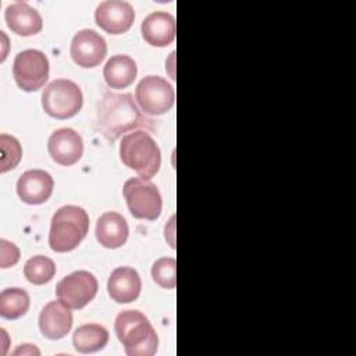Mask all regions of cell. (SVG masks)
<instances>
[{
	"label": "cell",
	"instance_id": "obj_1",
	"mask_svg": "<svg viewBox=\"0 0 356 356\" xmlns=\"http://www.w3.org/2000/svg\"><path fill=\"white\" fill-rule=\"evenodd\" d=\"M97 128L110 142L138 128L156 131L154 121L138 108L129 93L113 92H106L97 104Z\"/></svg>",
	"mask_w": 356,
	"mask_h": 356
},
{
	"label": "cell",
	"instance_id": "obj_2",
	"mask_svg": "<svg viewBox=\"0 0 356 356\" xmlns=\"http://www.w3.org/2000/svg\"><path fill=\"white\" fill-rule=\"evenodd\" d=\"M114 331L128 356H153L159 338L149 318L138 310H122L114 321Z\"/></svg>",
	"mask_w": 356,
	"mask_h": 356
},
{
	"label": "cell",
	"instance_id": "obj_3",
	"mask_svg": "<svg viewBox=\"0 0 356 356\" xmlns=\"http://www.w3.org/2000/svg\"><path fill=\"white\" fill-rule=\"evenodd\" d=\"M120 159L143 179L153 178L161 165L160 149L146 131H132L122 136Z\"/></svg>",
	"mask_w": 356,
	"mask_h": 356
},
{
	"label": "cell",
	"instance_id": "obj_4",
	"mask_svg": "<svg viewBox=\"0 0 356 356\" xmlns=\"http://www.w3.org/2000/svg\"><path fill=\"white\" fill-rule=\"evenodd\" d=\"M89 216L78 206H63L51 218L49 245L57 253L71 252L86 238Z\"/></svg>",
	"mask_w": 356,
	"mask_h": 356
},
{
	"label": "cell",
	"instance_id": "obj_5",
	"mask_svg": "<svg viewBox=\"0 0 356 356\" xmlns=\"http://www.w3.org/2000/svg\"><path fill=\"white\" fill-rule=\"evenodd\" d=\"M83 96L79 86L70 79L51 81L42 93V108L56 120H67L79 113Z\"/></svg>",
	"mask_w": 356,
	"mask_h": 356
},
{
	"label": "cell",
	"instance_id": "obj_6",
	"mask_svg": "<svg viewBox=\"0 0 356 356\" xmlns=\"http://www.w3.org/2000/svg\"><path fill=\"white\" fill-rule=\"evenodd\" d=\"M122 193L129 213L139 220L154 221L163 207L161 195L157 186L149 179L129 178L125 181Z\"/></svg>",
	"mask_w": 356,
	"mask_h": 356
},
{
	"label": "cell",
	"instance_id": "obj_7",
	"mask_svg": "<svg viewBox=\"0 0 356 356\" xmlns=\"http://www.w3.org/2000/svg\"><path fill=\"white\" fill-rule=\"evenodd\" d=\"M135 100L143 114L161 115L174 106L175 93L167 79L157 75H147L139 81L135 89Z\"/></svg>",
	"mask_w": 356,
	"mask_h": 356
},
{
	"label": "cell",
	"instance_id": "obj_8",
	"mask_svg": "<svg viewBox=\"0 0 356 356\" xmlns=\"http://www.w3.org/2000/svg\"><path fill=\"white\" fill-rule=\"evenodd\" d=\"M13 75L19 89L25 92L39 90L49 78V60L46 54L35 49L18 53L14 58Z\"/></svg>",
	"mask_w": 356,
	"mask_h": 356
},
{
	"label": "cell",
	"instance_id": "obj_9",
	"mask_svg": "<svg viewBox=\"0 0 356 356\" xmlns=\"http://www.w3.org/2000/svg\"><path fill=\"white\" fill-rule=\"evenodd\" d=\"M97 288V280L92 273L78 270L65 275L57 284L56 295L71 309H82L95 299Z\"/></svg>",
	"mask_w": 356,
	"mask_h": 356
},
{
	"label": "cell",
	"instance_id": "obj_10",
	"mask_svg": "<svg viewBox=\"0 0 356 356\" xmlns=\"http://www.w3.org/2000/svg\"><path fill=\"white\" fill-rule=\"evenodd\" d=\"M70 54L76 65L82 68H95L104 60L107 44L96 31L82 29L74 35Z\"/></svg>",
	"mask_w": 356,
	"mask_h": 356
},
{
	"label": "cell",
	"instance_id": "obj_11",
	"mask_svg": "<svg viewBox=\"0 0 356 356\" xmlns=\"http://www.w3.org/2000/svg\"><path fill=\"white\" fill-rule=\"evenodd\" d=\"M135 19L134 7L122 0L102 1L95 11V21L104 32L120 35L127 32Z\"/></svg>",
	"mask_w": 356,
	"mask_h": 356
},
{
	"label": "cell",
	"instance_id": "obj_12",
	"mask_svg": "<svg viewBox=\"0 0 356 356\" xmlns=\"http://www.w3.org/2000/svg\"><path fill=\"white\" fill-rule=\"evenodd\" d=\"M47 150L51 160L60 165L70 167L79 161L83 153L81 135L71 128L54 131L47 140Z\"/></svg>",
	"mask_w": 356,
	"mask_h": 356
},
{
	"label": "cell",
	"instance_id": "obj_13",
	"mask_svg": "<svg viewBox=\"0 0 356 356\" xmlns=\"http://www.w3.org/2000/svg\"><path fill=\"white\" fill-rule=\"evenodd\" d=\"M72 327V312L63 300L49 302L39 314V330L47 339L64 338Z\"/></svg>",
	"mask_w": 356,
	"mask_h": 356
},
{
	"label": "cell",
	"instance_id": "obj_14",
	"mask_svg": "<svg viewBox=\"0 0 356 356\" xmlns=\"http://www.w3.org/2000/svg\"><path fill=\"white\" fill-rule=\"evenodd\" d=\"M54 181L44 170H28L17 182V193L26 204H42L53 193Z\"/></svg>",
	"mask_w": 356,
	"mask_h": 356
},
{
	"label": "cell",
	"instance_id": "obj_15",
	"mask_svg": "<svg viewBox=\"0 0 356 356\" xmlns=\"http://www.w3.org/2000/svg\"><path fill=\"white\" fill-rule=\"evenodd\" d=\"M142 38L154 47H165L175 39V18L167 11H156L149 14L140 25Z\"/></svg>",
	"mask_w": 356,
	"mask_h": 356
},
{
	"label": "cell",
	"instance_id": "obj_16",
	"mask_svg": "<svg viewBox=\"0 0 356 356\" xmlns=\"http://www.w3.org/2000/svg\"><path fill=\"white\" fill-rule=\"evenodd\" d=\"M142 289V281L132 267H117L108 277L107 292L117 303H131L138 299Z\"/></svg>",
	"mask_w": 356,
	"mask_h": 356
},
{
	"label": "cell",
	"instance_id": "obj_17",
	"mask_svg": "<svg viewBox=\"0 0 356 356\" xmlns=\"http://www.w3.org/2000/svg\"><path fill=\"white\" fill-rule=\"evenodd\" d=\"M7 26L19 36H33L43 29V19L36 8L28 3L17 1L4 11Z\"/></svg>",
	"mask_w": 356,
	"mask_h": 356
},
{
	"label": "cell",
	"instance_id": "obj_18",
	"mask_svg": "<svg viewBox=\"0 0 356 356\" xmlns=\"http://www.w3.org/2000/svg\"><path fill=\"white\" fill-rule=\"evenodd\" d=\"M129 235V228L125 218L115 211L102 214L96 222V239L107 249L121 248Z\"/></svg>",
	"mask_w": 356,
	"mask_h": 356
},
{
	"label": "cell",
	"instance_id": "obj_19",
	"mask_svg": "<svg viewBox=\"0 0 356 356\" xmlns=\"http://www.w3.org/2000/svg\"><path fill=\"white\" fill-rule=\"evenodd\" d=\"M138 67L134 58L125 54H115L110 57L103 68V76L108 88L125 89L136 78Z\"/></svg>",
	"mask_w": 356,
	"mask_h": 356
},
{
	"label": "cell",
	"instance_id": "obj_20",
	"mask_svg": "<svg viewBox=\"0 0 356 356\" xmlns=\"http://www.w3.org/2000/svg\"><path fill=\"white\" fill-rule=\"evenodd\" d=\"M108 342V331L100 324L79 325L74 335L72 343L79 353H95L102 350Z\"/></svg>",
	"mask_w": 356,
	"mask_h": 356
},
{
	"label": "cell",
	"instance_id": "obj_21",
	"mask_svg": "<svg viewBox=\"0 0 356 356\" xmlns=\"http://www.w3.org/2000/svg\"><path fill=\"white\" fill-rule=\"evenodd\" d=\"M31 300L22 288H6L0 293V316L7 320H17L26 314Z\"/></svg>",
	"mask_w": 356,
	"mask_h": 356
},
{
	"label": "cell",
	"instance_id": "obj_22",
	"mask_svg": "<svg viewBox=\"0 0 356 356\" xmlns=\"http://www.w3.org/2000/svg\"><path fill=\"white\" fill-rule=\"evenodd\" d=\"M56 274V264L51 259L38 254L31 257L24 266L25 278L33 285H43Z\"/></svg>",
	"mask_w": 356,
	"mask_h": 356
},
{
	"label": "cell",
	"instance_id": "obj_23",
	"mask_svg": "<svg viewBox=\"0 0 356 356\" xmlns=\"http://www.w3.org/2000/svg\"><path fill=\"white\" fill-rule=\"evenodd\" d=\"M152 277L157 285L165 289L175 288L177 261L174 257H161L152 266Z\"/></svg>",
	"mask_w": 356,
	"mask_h": 356
},
{
	"label": "cell",
	"instance_id": "obj_24",
	"mask_svg": "<svg viewBox=\"0 0 356 356\" xmlns=\"http://www.w3.org/2000/svg\"><path fill=\"white\" fill-rule=\"evenodd\" d=\"M1 143V168L0 171L4 174L13 168H15L22 157V149L19 142L10 135L1 134L0 136Z\"/></svg>",
	"mask_w": 356,
	"mask_h": 356
},
{
	"label": "cell",
	"instance_id": "obj_25",
	"mask_svg": "<svg viewBox=\"0 0 356 356\" xmlns=\"http://www.w3.org/2000/svg\"><path fill=\"white\" fill-rule=\"evenodd\" d=\"M0 253H1V268L11 267L19 260V249L7 239H0Z\"/></svg>",
	"mask_w": 356,
	"mask_h": 356
},
{
	"label": "cell",
	"instance_id": "obj_26",
	"mask_svg": "<svg viewBox=\"0 0 356 356\" xmlns=\"http://www.w3.org/2000/svg\"><path fill=\"white\" fill-rule=\"evenodd\" d=\"M14 355H19V353H22V355H39L40 352H39V349H36L35 346H32L31 343H25V345H22V346H19L18 349H15L14 352H13Z\"/></svg>",
	"mask_w": 356,
	"mask_h": 356
}]
</instances>
